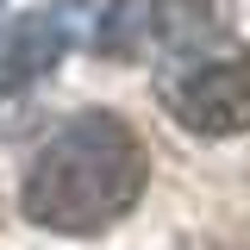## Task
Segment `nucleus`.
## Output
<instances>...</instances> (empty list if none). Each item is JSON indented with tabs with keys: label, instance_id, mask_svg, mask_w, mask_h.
Here are the masks:
<instances>
[{
	"label": "nucleus",
	"instance_id": "7ed1b4c3",
	"mask_svg": "<svg viewBox=\"0 0 250 250\" xmlns=\"http://www.w3.org/2000/svg\"><path fill=\"white\" fill-rule=\"evenodd\" d=\"M163 113L194 138H238L250 131V50H207L175 62L156 82Z\"/></svg>",
	"mask_w": 250,
	"mask_h": 250
},
{
	"label": "nucleus",
	"instance_id": "f03ea898",
	"mask_svg": "<svg viewBox=\"0 0 250 250\" xmlns=\"http://www.w3.org/2000/svg\"><path fill=\"white\" fill-rule=\"evenodd\" d=\"M225 31V0H119L106 6V19L94 31V50L100 57H207Z\"/></svg>",
	"mask_w": 250,
	"mask_h": 250
},
{
	"label": "nucleus",
	"instance_id": "20e7f679",
	"mask_svg": "<svg viewBox=\"0 0 250 250\" xmlns=\"http://www.w3.org/2000/svg\"><path fill=\"white\" fill-rule=\"evenodd\" d=\"M75 19H82V6H38L6 31V44H0V94H19L38 75H50L75 44Z\"/></svg>",
	"mask_w": 250,
	"mask_h": 250
},
{
	"label": "nucleus",
	"instance_id": "f257e3e1",
	"mask_svg": "<svg viewBox=\"0 0 250 250\" xmlns=\"http://www.w3.org/2000/svg\"><path fill=\"white\" fill-rule=\"evenodd\" d=\"M150 188V150L125 113H75L62 119L25 163L19 182V213L38 231L62 238H100L119 225Z\"/></svg>",
	"mask_w": 250,
	"mask_h": 250
}]
</instances>
